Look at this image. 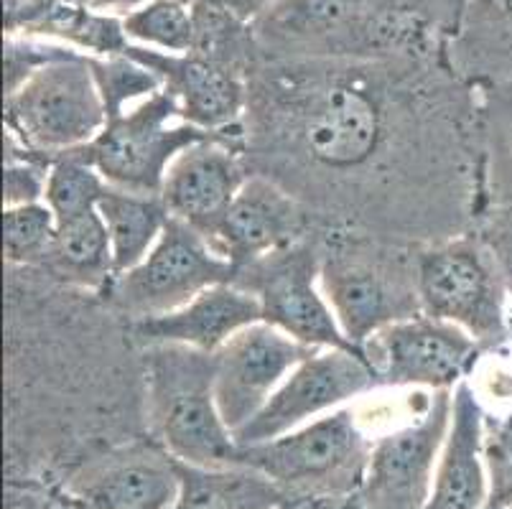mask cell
<instances>
[{"label": "cell", "mask_w": 512, "mask_h": 509, "mask_svg": "<svg viewBox=\"0 0 512 509\" xmlns=\"http://www.w3.org/2000/svg\"><path fill=\"white\" fill-rule=\"evenodd\" d=\"M377 87L362 74L291 72L248 97L245 156L255 174L278 181L306 207L352 227L375 217L372 194L400 204L462 189L467 130L441 97ZM383 222V209H380Z\"/></svg>", "instance_id": "cell-1"}, {"label": "cell", "mask_w": 512, "mask_h": 509, "mask_svg": "<svg viewBox=\"0 0 512 509\" xmlns=\"http://www.w3.org/2000/svg\"><path fill=\"white\" fill-rule=\"evenodd\" d=\"M319 250L321 291L357 349L385 326L421 314L416 252L355 227H329Z\"/></svg>", "instance_id": "cell-2"}, {"label": "cell", "mask_w": 512, "mask_h": 509, "mask_svg": "<svg viewBox=\"0 0 512 509\" xmlns=\"http://www.w3.org/2000/svg\"><path fill=\"white\" fill-rule=\"evenodd\" d=\"M143 385L151 428L166 454L199 469L237 466V441L214 398V354L146 344Z\"/></svg>", "instance_id": "cell-3"}, {"label": "cell", "mask_w": 512, "mask_h": 509, "mask_svg": "<svg viewBox=\"0 0 512 509\" xmlns=\"http://www.w3.org/2000/svg\"><path fill=\"white\" fill-rule=\"evenodd\" d=\"M421 314L474 336L484 349L507 342V283L482 237H449L416 250Z\"/></svg>", "instance_id": "cell-4"}, {"label": "cell", "mask_w": 512, "mask_h": 509, "mask_svg": "<svg viewBox=\"0 0 512 509\" xmlns=\"http://www.w3.org/2000/svg\"><path fill=\"white\" fill-rule=\"evenodd\" d=\"M107 125L92 64L62 56L6 95V133L44 156L87 148Z\"/></svg>", "instance_id": "cell-5"}, {"label": "cell", "mask_w": 512, "mask_h": 509, "mask_svg": "<svg viewBox=\"0 0 512 509\" xmlns=\"http://www.w3.org/2000/svg\"><path fill=\"white\" fill-rule=\"evenodd\" d=\"M232 280L235 265L212 240L171 217L153 250L136 268L115 275L105 288V298L118 314L141 321L176 311L207 288Z\"/></svg>", "instance_id": "cell-6"}, {"label": "cell", "mask_w": 512, "mask_h": 509, "mask_svg": "<svg viewBox=\"0 0 512 509\" xmlns=\"http://www.w3.org/2000/svg\"><path fill=\"white\" fill-rule=\"evenodd\" d=\"M209 135L214 133L184 123L174 97L158 90L118 118L107 120L85 153L110 186L138 194H161L179 153Z\"/></svg>", "instance_id": "cell-7"}, {"label": "cell", "mask_w": 512, "mask_h": 509, "mask_svg": "<svg viewBox=\"0 0 512 509\" xmlns=\"http://www.w3.org/2000/svg\"><path fill=\"white\" fill-rule=\"evenodd\" d=\"M319 237L288 245L235 270L240 288L253 293L263 321L311 349H357L344 336L319 283Z\"/></svg>", "instance_id": "cell-8"}, {"label": "cell", "mask_w": 512, "mask_h": 509, "mask_svg": "<svg viewBox=\"0 0 512 509\" xmlns=\"http://www.w3.org/2000/svg\"><path fill=\"white\" fill-rule=\"evenodd\" d=\"M367 446L355 405H342L306 426L265 443L237 448V466H250L281 489H321L365 471Z\"/></svg>", "instance_id": "cell-9"}, {"label": "cell", "mask_w": 512, "mask_h": 509, "mask_svg": "<svg viewBox=\"0 0 512 509\" xmlns=\"http://www.w3.org/2000/svg\"><path fill=\"white\" fill-rule=\"evenodd\" d=\"M360 352L380 387L454 390L469 380L487 349L459 326L418 314L372 334Z\"/></svg>", "instance_id": "cell-10"}, {"label": "cell", "mask_w": 512, "mask_h": 509, "mask_svg": "<svg viewBox=\"0 0 512 509\" xmlns=\"http://www.w3.org/2000/svg\"><path fill=\"white\" fill-rule=\"evenodd\" d=\"M380 387L360 349H316L283 380L250 423L235 433L237 446L273 441Z\"/></svg>", "instance_id": "cell-11"}, {"label": "cell", "mask_w": 512, "mask_h": 509, "mask_svg": "<svg viewBox=\"0 0 512 509\" xmlns=\"http://www.w3.org/2000/svg\"><path fill=\"white\" fill-rule=\"evenodd\" d=\"M454 390H436L426 413L375 438L362 476L365 509H423L434 489Z\"/></svg>", "instance_id": "cell-12"}, {"label": "cell", "mask_w": 512, "mask_h": 509, "mask_svg": "<svg viewBox=\"0 0 512 509\" xmlns=\"http://www.w3.org/2000/svg\"><path fill=\"white\" fill-rule=\"evenodd\" d=\"M311 352L316 349L268 321L245 326L214 352V398L232 436L263 410Z\"/></svg>", "instance_id": "cell-13"}, {"label": "cell", "mask_w": 512, "mask_h": 509, "mask_svg": "<svg viewBox=\"0 0 512 509\" xmlns=\"http://www.w3.org/2000/svg\"><path fill=\"white\" fill-rule=\"evenodd\" d=\"M250 174L245 138L209 135L171 163L161 199L171 217L212 237Z\"/></svg>", "instance_id": "cell-14"}, {"label": "cell", "mask_w": 512, "mask_h": 509, "mask_svg": "<svg viewBox=\"0 0 512 509\" xmlns=\"http://www.w3.org/2000/svg\"><path fill=\"white\" fill-rule=\"evenodd\" d=\"M309 230V207L278 181L253 171L209 240L237 270L306 240Z\"/></svg>", "instance_id": "cell-15"}, {"label": "cell", "mask_w": 512, "mask_h": 509, "mask_svg": "<svg viewBox=\"0 0 512 509\" xmlns=\"http://www.w3.org/2000/svg\"><path fill=\"white\" fill-rule=\"evenodd\" d=\"M138 62L161 77L164 90L179 105L184 123L214 135L245 138L250 90L227 64L189 54L184 59L138 56Z\"/></svg>", "instance_id": "cell-16"}, {"label": "cell", "mask_w": 512, "mask_h": 509, "mask_svg": "<svg viewBox=\"0 0 512 509\" xmlns=\"http://www.w3.org/2000/svg\"><path fill=\"white\" fill-rule=\"evenodd\" d=\"M487 415L469 380L454 387L451 423L441 459L436 466L434 489L423 509H487L490 471H487Z\"/></svg>", "instance_id": "cell-17"}, {"label": "cell", "mask_w": 512, "mask_h": 509, "mask_svg": "<svg viewBox=\"0 0 512 509\" xmlns=\"http://www.w3.org/2000/svg\"><path fill=\"white\" fill-rule=\"evenodd\" d=\"M263 321L260 301L237 283L207 288L186 306L161 316L130 321V334L146 344H181L197 352L214 354L225 347L237 331Z\"/></svg>", "instance_id": "cell-18"}, {"label": "cell", "mask_w": 512, "mask_h": 509, "mask_svg": "<svg viewBox=\"0 0 512 509\" xmlns=\"http://www.w3.org/2000/svg\"><path fill=\"white\" fill-rule=\"evenodd\" d=\"M179 489L174 456L133 451L125 459L107 461L79 487V497L90 509H166L176 502Z\"/></svg>", "instance_id": "cell-19"}, {"label": "cell", "mask_w": 512, "mask_h": 509, "mask_svg": "<svg viewBox=\"0 0 512 509\" xmlns=\"http://www.w3.org/2000/svg\"><path fill=\"white\" fill-rule=\"evenodd\" d=\"M41 268L69 286L105 293L115 278V263L100 209L57 222V237Z\"/></svg>", "instance_id": "cell-20"}, {"label": "cell", "mask_w": 512, "mask_h": 509, "mask_svg": "<svg viewBox=\"0 0 512 509\" xmlns=\"http://www.w3.org/2000/svg\"><path fill=\"white\" fill-rule=\"evenodd\" d=\"M97 209L105 219L110 245H113L115 275L136 268L153 250L158 237L164 235L171 219L161 194H138V191L118 189L110 184Z\"/></svg>", "instance_id": "cell-21"}, {"label": "cell", "mask_w": 512, "mask_h": 509, "mask_svg": "<svg viewBox=\"0 0 512 509\" xmlns=\"http://www.w3.org/2000/svg\"><path fill=\"white\" fill-rule=\"evenodd\" d=\"M181 489L166 509H273L281 487L250 466L199 469L176 461Z\"/></svg>", "instance_id": "cell-22"}, {"label": "cell", "mask_w": 512, "mask_h": 509, "mask_svg": "<svg viewBox=\"0 0 512 509\" xmlns=\"http://www.w3.org/2000/svg\"><path fill=\"white\" fill-rule=\"evenodd\" d=\"M105 189L107 181L92 166L85 148H79L51 158L44 202L49 204L57 222H64L97 209Z\"/></svg>", "instance_id": "cell-23"}, {"label": "cell", "mask_w": 512, "mask_h": 509, "mask_svg": "<svg viewBox=\"0 0 512 509\" xmlns=\"http://www.w3.org/2000/svg\"><path fill=\"white\" fill-rule=\"evenodd\" d=\"M57 237V217L46 202L3 207V250L13 268H41Z\"/></svg>", "instance_id": "cell-24"}, {"label": "cell", "mask_w": 512, "mask_h": 509, "mask_svg": "<svg viewBox=\"0 0 512 509\" xmlns=\"http://www.w3.org/2000/svg\"><path fill=\"white\" fill-rule=\"evenodd\" d=\"M92 72H95L97 87L105 100L107 120L118 118L146 97L164 90L161 77L138 59H110V62L92 64Z\"/></svg>", "instance_id": "cell-25"}, {"label": "cell", "mask_w": 512, "mask_h": 509, "mask_svg": "<svg viewBox=\"0 0 512 509\" xmlns=\"http://www.w3.org/2000/svg\"><path fill=\"white\" fill-rule=\"evenodd\" d=\"M125 31L136 39L169 51H192L194 18L176 0H156L125 21Z\"/></svg>", "instance_id": "cell-26"}, {"label": "cell", "mask_w": 512, "mask_h": 509, "mask_svg": "<svg viewBox=\"0 0 512 509\" xmlns=\"http://www.w3.org/2000/svg\"><path fill=\"white\" fill-rule=\"evenodd\" d=\"M51 158L18 143L6 133V174H3V207L44 202Z\"/></svg>", "instance_id": "cell-27"}, {"label": "cell", "mask_w": 512, "mask_h": 509, "mask_svg": "<svg viewBox=\"0 0 512 509\" xmlns=\"http://www.w3.org/2000/svg\"><path fill=\"white\" fill-rule=\"evenodd\" d=\"M194 18V44L192 54L212 59L230 67V46H232V18L225 6L214 0H202L192 11Z\"/></svg>", "instance_id": "cell-28"}, {"label": "cell", "mask_w": 512, "mask_h": 509, "mask_svg": "<svg viewBox=\"0 0 512 509\" xmlns=\"http://www.w3.org/2000/svg\"><path fill=\"white\" fill-rule=\"evenodd\" d=\"M487 471H490V504L487 509H505L512 504V415L502 418L484 441Z\"/></svg>", "instance_id": "cell-29"}, {"label": "cell", "mask_w": 512, "mask_h": 509, "mask_svg": "<svg viewBox=\"0 0 512 509\" xmlns=\"http://www.w3.org/2000/svg\"><path fill=\"white\" fill-rule=\"evenodd\" d=\"M479 237L490 247L492 258H495L507 288L512 291V214H497Z\"/></svg>", "instance_id": "cell-30"}, {"label": "cell", "mask_w": 512, "mask_h": 509, "mask_svg": "<svg viewBox=\"0 0 512 509\" xmlns=\"http://www.w3.org/2000/svg\"><path fill=\"white\" fill-rule=\"evenodd\" d=\"M484 3L512 23V0H484Z\"/></svg>", "instance_id": "cell-31"}, {"label": "cell", "mask_w": 512, "mask_h": 509, "mask_svg": "<svg viewBox=\"0 0 512 509\" xmlns=\"http://www.w3.org/2000/svg\"><path fill=\"white\" fill-rule=\"evenodd\" d=\"M214 3H220V6H227V8H235V6H245V3H250V0H214Z\"/></svg>", "instance_id": "cell-32"}, {"label": "cell", "mask_w": 512, "mask_h": 509, "mask_svg": "<svg viewBox=\"0 0 512 509\" xmlns=\"http://www.w3.org/2000/svg\"><path fill=\"white\" fill-rule=\"evenodd\" d=\"M505 130L510 135V151H512V112H507V120H505Z\"/></svg>", "instance_id": "cell-33"}, {"label": "cell", "mask_w": 512, "mask_h": 509, "mask_svg": "<svg viewBox=\"0 0 512 509\" xmlns=\"http://www.w3.org/2000/svg\"><path fill=\"white\" fill-rule=\"evenodd\" d=\"M90 3H100V6H105V3H118V0H90Z\"/></svg>", "instance_id": "cell-34"}, {"label": "cell", "mask_w": 512, "mask_h": 509, "mask_svg": "<svg viewBox=\"0 0 512 509\" xmlns=\"http://www.w3.org/2000/svg\"><path fill=\"white\" fill-rule=\"evenodd\" d=\"M505 509H512V504H510V507H505Z\"/></svg>", "instance_id": "cell-35"}]
</instances>
